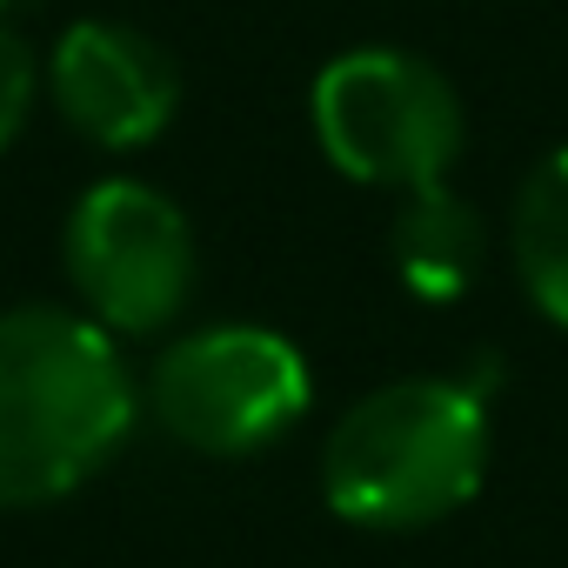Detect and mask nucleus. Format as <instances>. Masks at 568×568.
<instances>
[{"label": "nucleus", "mask_w": 568, "mask_h": 568, "mask_svg": "<svg viewBox=\"0 0 568 568\" xmlns=\"http://www.w3.org/2000/svg\"><path fill=\"white\" fill-rule=\"evenodd\" d=\"M134 375L114 335L68 308L0 315V508L74 495L134 428Z\"/></svg>", "instance_id": "1"}, {"label": "nucleus", "mask_w": 568, "mask_h": 568, "mask_svg": "<svg viewBox=\"0 0 568 568\" xmlns=\"http://www.w3.org/2000/svg\"><path fill=\"white\" fill-rule=\"evenodd\" d=\"M488 475V402L468 382H388L362 395L328 448L322 488L328 508L355 528H428L475 501Z\"/></svg>", "instance_id": "2"}, {"label": "nucleus", "mask_w": 568, "mask_h": 568, "mask_svg": "<svg viewBox=\"0 0 568 568\" xmlns=\"http://www.w3.org/2000/svg\"><path fill=\"white\" fill-rule=\"evenodd\" d=\"M315 141L322 154L362 187H435L462 154V101L455 88L402 54V48H355L315 74Z\"/></svg>", "instance_id": "3"}, {"label": "nucleus", "mask_w": 568, "mask_h": 568, "mask_svg": "<svg viewBox=\"0 0 568 568\" xmlns=\"http://www.w3.org/2000/svg\"><path fill=\"white\" fill-rule=\"evenodd\" d=\"M308 362L274 328H201L181 335L148 382L161 428L194 455H254L308 415Z\"/></svg>", "instance_id": "4"}, {"label": "nucleus", "mask_w": 568, "mask_h": 568, "mask_svg": "<svg viewBox=\"0 0 568 568\" xmlns=\"http://www.w3.org/2000/svg\"><path fill=\"white\" fill-rule=\"evenodd\" d=\"M68 281L108 335H154L194 295V227L148 181H101L68 214Z\"/></svg>", "instance_id": "5"}, {"label": "nucleus", "mask_w": 568, "mask_h": 568, "mask_svg": "<svg viewBox=\"0 0 568 568\" xmlns=\"http://www.w3.org/2000/svg\"><path fill=\"white\" fill-rule=\"evenodd\" d=\"M48 81H54L61 121L81 141L114 148V154L148 148L181 108V74L168 48L121 21H74L54 48Z\"/></svg>", "instance_id": "6"}, {"label": "nucleus", "mask_w": 568, "mask_h": 568, "mask_svg": "<svg viewBox=\"0 0 568 568\" xmlns=\"http://www.w3.org/2000/svg\"><path fill=\"white\" fill-rule=\"evenodd\" d=\"M388 247H395L402 281L422 302H455V295H468L488 234H481V214L448 181H435V187H415L402 201V214L388 227Z\"/></svg>", "instance_id": "7"}, {"label": "nucleus", "mask_w": 568, "mask_h": 568, "mask_svg": "<svg viewBox=\"0 0 568 568\" xmlns=\"http://www.w3.org/2000/svg\"><path fill=\"white\" fill-rule=\"evenodd\" d=\"M508 241H515V274H521L528 302L555 328H568V148H555L521 181Z\"/></svg>", "instance_id": "8"}, {"label": "nucleus", "mask_w": 568, "mask_h": 568, "mask_svg": "<svg viewBox=\"0 0 568 568\" xmlns=\"http://www.w3.org/2000/svg\"><path fill=\"white\" fill-rule=\"evenodd\" d=\"M34 88H41L34 48L21 41L14 21H0V154H8L14 134L28 128V114H34Z\"/></svg>", "instance_id": "9"}]
</instances>
